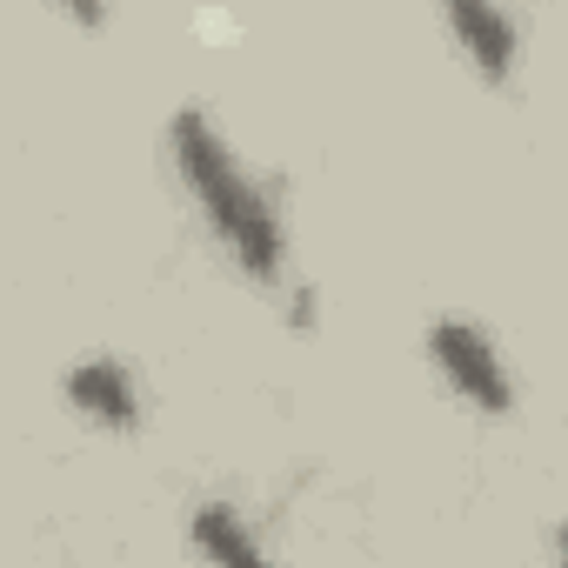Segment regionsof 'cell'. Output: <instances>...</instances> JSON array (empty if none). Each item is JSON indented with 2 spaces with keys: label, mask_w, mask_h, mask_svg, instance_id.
Instances as JSON below:
<instances>
[{
  "label": "cell",
  "mask_w": 568,
  "mask_h": 568,
  "mask_svg": "<svg viewBox=\"0 0 568 568\" xmlns=\"http://www.w3.org/2000/svg\"><path fill=\"white\" fill-rule=\"evenodd\" d=\"M168 168H174L187 207L201 214V227L214 234V247L234 261V274L254 281V288H267L274 302H288L295 328H315V302L295 281V241H288L281 187L261 181L241 161V148L227 141V128L201 101H181L168 114Z\"/></svg>",
  "instance_id": "obj_1"
},
{
  "label": "cell",
  "mask_w": 568,
  "mask_h": 568,
  "mask_svg": "<svg viewBox=\"0 0 568 568\" xmlns=\"http://www.w3.org/2000/svg\"><path fill=\"white\" fill-rule=\"evenodd\" d=\"M422 348H428V368L442 375V388H448L462 408H475V415H488V422L515 415V402H521L515 368L501 362L495 335H488L475 315H435Z\"/></svg>",
  "instance_id": "obj_2"
},
{
  "label": "cell",
  "mask_w": 568,
  "mask_h": 568,
  "mask_svg": "<svg viewBox=\"0 0 568 568\" xmlns=\"http://www.w3.org/2000/svg\"><path fill=\"white\" fill-rule=\"evenodd\" d=\"M442 28L462 48V61L475 68L481 88H515L521 81V54H528V21L488 0H442Z\"/></svg>",
  "instance_id": "obj_3"
},
{
  "label": "cell",
  "mask_w": 568,
  "mask_h": 568,
  "mask_svg": "<svg viewBox=\"0 0 568 568\" xmlns=\"http://www.w3.org/2000/svg\"><path fill=\"white\" fill-rule=\"evenodd\" d=\"M61 395H68L74 415H88V422L108 428V435H134V428L148 422L141 368H128L121 355H81V362H68Z\"/></svg>",
  "instance_id": "obj_4"
},
{
  "label": "cell",
  "mask_w": 568,
  "mask_h": 568,
  "mask_svg": "<svg viewBox=\"0 0 568 568\" xmlns=\"http://www.w3.org/2000/svg\"><path fill=\"white\" fill-rule=\"evenodd\" d=\"M187 541L207 568H281L267 555V541L254 535V521L234 508V501H194L187 515Z\"/></svg>",
  "instance_id": "obj_5"
},
{
  "label": "cell",
  "mask_w": 568,
  "mask_h": 568,
  "mask_svg": "<svg viewBox=\"0 0 568 568\" xmlns=\"http://www.w3.org/2000/svg\"><path fill=\"white\" fill-rule=\"evenodd\" d=\"M74 28H108V8H68Z\"/></svg>",
  "instance_id": "obj_6"
}]
</instances>
